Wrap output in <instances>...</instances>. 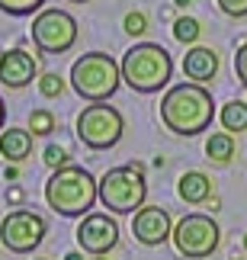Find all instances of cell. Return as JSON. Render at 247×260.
Returning <instances> with one entry per match:
<instances>
[{"label":"cell","mask_w":247,"mask_h":260,"mask_svg":"<svg viewBox=\"0 0 247 260\" xmlns=\"http://www.w3.org/2000/svg\"><path fill=\"white\" fill-rule=\"evenodd\" d=\"M219 225H215L212 215H202V212H190L183 215L173 228V244L186 260H202L209 257L215 247H219Z\"/></svg>","instance_id":"obj_7"},{"label":"cell","mask_w":247,"mask_h":260,"mask_svg":"<svg viewBox=\"0 0 247 260\" xmlns=\"http://www.w3.org/2000/svg\"><path fill=\"white\" fill-rule=\"evenodd\" d=\"M190 4H193V0H177V7H183V10L190 7Z\"/></svg>","instance_id":"obj_29"},{"label":"cell","mask_w":247,"mask_h":260,"mask_svg":"<svg viewBox=\"0 0 247 260\" xmlns=\"http://www.w3.org/2000/svg\"><path fill=\"white\" fill-rule=\"evenodd\" d=\"M125 32H128V36H142V32H148V16L138 13V10H135V13H128V16H125Z\"/></svg>","instance_id":"obj_22"},{"label":"cell","mask_w":247,"mask_h":260,"mask_svg":"<svg viewBox=\"0 0 247 260\" xmlns=\"http://www.w3.org/2000/svg\"><path fill=\"white\" fill-rule=\"evenodd\" d=\"M177 193H180L183 203L199 206V203H205V199L212 196V180L205 177L202 171H186L180 177V183H177Z\"/></svg>","instance_id":"obj_15"},{"label":"cell","mask_w":247,"mask_h":260,"mask_svg":"<svg viewBox=\"0 0 247 260\" xmlns=\"http://www.w3.org/2000/svg\"><path fill=\"white\" fill-rule=\"evenodd\" d=\"M64 260H84V257H81V254H77V251H71V254H67Z\"/></svg>","instance_id":"obj_28"},{"label":"cell","mask_w":247,"mask_h":260,"mask_svg":"<svg viewBox=\"0 0 247 260\" xmlns=\"http://www.w3.org/2000/svg\"><path fill=\"white\" fill-rule=\"evenodd\" d=\"M170 74H173L170 55H167V48L154 42L132 45L122 58V81L135 93H157L161 87H167Z\"/></svg>","instance_id":"obj_3"},{"label":"cell","mask_w":247,"mask_h":260,"mask_svg":"<svg viewBox=\"0 0 247 260\" xmlns=\"http://www.w3.org/2000/svg\"><path fill=\"white\" fill-rule=\"evenodd\" d=\"M42 4L45 0H0V10L10 13V16H29V13H36Z\"/></svg>","instance_id":"obj_20"},{"label":"cell","mask_w":247,"mask_h":260,"mask_svg":"<svg viewBox=\"0 0 247 260\" xmlns=\"http://www.w3.org/2000/svg\"><path fill=\"white\" fill-rule=\"evenodd\" d=\"M71 4H87V0H71Z\"/></svg>","instance_id":"obj_30"},{"label":"cell","mask_w":247,"mask_h":260,"mask_svg":"<svg viewBox=\"0 0 247 260\" xmlns=\"http://www.w3.org/2000/svg\"><path fill=\"white\" fill-rule=\"evenodd\" d=\"M215 71H219V55H215L212 48L196 45V48H190V52L183 55V74L190 77V81L205 84V81L215 77Z\"/></svg>","instance_id":"obj_13"},{"label":"cell","mask_w":247,"mask_h":260,"mask_svg":"<svg viewBox=\"0 0 247 260\" xmlns=\"http://www.w3.org/2000/svg\"><path fill=\"white\" fill-rule=\"evenodd\" d=\"M45 199L48 206L55 209L58 215H87L93 209V203L100 199V183L84 171V167H74V164H64L48 177L45 183Z\"/></svg>","instance_id":"obj_2"},{"label":"cell","mask_w":247,"mask_h":260,"mask_svg":"<svg viewBox=\"0 0 247 260\" xmlns=\"http://www.w3.org/2000/svg\"><path fill=\"white\" fill-rule=\"evenodd\" d=\"M61 90H64L61 74H42V77H39V93H42L45 100H55V96H61Z\"/></svg>","instance_id":"obj_21"},{"label":"cell","mask_w":247,"mask_h":260,"mask_svg":"<svg viewBox=\"0 0 247 260\" xmlns=\"http://www.w3.org/2000/svg\"><path fill=\"white\" fill-rule=\"evenodd\" d=\"M234 71H238V81L247 87V42L238 48V55H234Z\"/></svg>","instance_id":"obj_25"},{"label":"cell","mask_w":247,"mask_h":260,"mask_svg":"<svg viewBox=\"0 0 247 260\" xmlns=\"http://www.w3.org/2000/svg\"><path fill=\"white\" fill-rule=\"evenodd\" d=\"M39 77V64H36V58L23 52V48H10V52L0 55V81H4L7 87H26V84H32Z\"/></svg>","instance_id":"obj_12"},{"label":"cell","mask_w":247,"mask_h":260,"mask_svg":"<svg viewBox=\"0 0 247 260\" xmlns=\"http://www.w3.org/2000/svg\"><path fill=\"white\" fill-rule=\"evenodd\" d=\"M4 116H7V106H4V100H0V132H4Z\"/></svg>","instance_id":"obj_27"},{"label":"cell","mask_w":247,"mask_h":260,"mask_svg":"<svg viewBox=\"0 0 247 260\" xmlns=\"http://www.w3.org/2000/svg\"><path fill=\"white\" fill-rule=\"evenodd\" d=\"M45 238V218L29 212V209H16L0 222V241L13 254H29L42 244Z\"/></svg>","instance_id":"obj_9"},{"label":"cell","mask_w":247,"mask_h":260,"mask_svg":"<svg viewBox=\"0 0 247 260\" xmlns=\"http://www.w3.org/2000/svg\"><path fill=\"white\" fill-rule=\"evenodd\" d=\"M199 32H202V26L196 23L193 16H180L173 23V36H177V42H183V45H193L196 39H199Z\"/></svg>","instance_id":"obj_18"},{"label":"cell","mask_w":247,"mask_h":260,"mask_svg":"<svg viewBox=\"0 0 247 260\" xmlns=\"http://www.w3.org/2000/svg\"><path fill=\"white\" fill-rule=\"evenodd\" d=\"M42 161H45L48 167H55V171H58V167H64V164H67V151H64L61 145H48Z\"/></svg>","instance_id":"obj_23"},{"label":"cell","mask_w":247,"mask_h":260,"mask_svg":"<svg viewBox=\"0 0 247 260\" xmlns=\"http://www.w3.org/2000/svg\"><path fill=\"white\" fill-rule=\"evenodd\" d=\"M244 247H247V235H244Z\"/></svg>","instance_id":"obj_32"},{"label":"cell","mask_w":247,"mask_h":260,"mask_svg":"<svg viewBox=\"0 0 247 260\" xmlns=\"http://www.w3.org/2000/svg\"><path fill=\"white\" fill-rule=\"evenodd\" d=\"M148 183H145V167L142 164H125L106 171L100 180V203L116 215H128L145 206Z\"/></svg>","instance_id":"obj_5"},{"label":"cell","mask_w":247,"mask_h":260,"mask_svg":"<svg viewBox=\"0 0 247 260\" xmlns=\"http://www.w3.org/2000/svg\"><path fill=\"white\" fill-rule=\"evenodd\" d=\"M122 128H125V122H122L119 109L110 103H90L77 116V138L87 148H93V151L113 148L122 138Z\"/></svg>","instance_id":"obj_6"},{"label":"cell","mask_w":247,"mask_h":260,"mask_svg":"<svg viewBox=\"0 0 247 260\" xmlns=\"http://www.w3.org/2000/svg\"><path fill=\"white\" fill-rule=\"evenodd\" d=\"M29 151H32V132L29 128H7V132H0V154L7 157L10 164H19L26 161Z\"/></svg>","instance_id":"obj_14"},{"label":"cell","mask_w":247,"mask_h":260,"mask_svg":"<svg viewBox=\"0 0 247 260\" xmlns=\"http://www.w3.org/2000/svg\"><path fill=\"white\" fill-rule=\"evenodd\" d=\"M132 235H135L145 247L164 244L167 238L173 235V232H170V215H167V209H161V206H142V209L135 212Z\"/></svg>","instance_id":"obj_11"},{"label":"cell","mask_w":247,"mask_h":260,"mask_svg":"<svg viewBox=\"0 0 247 260\" xmlns=\"http://www.w3.org/2000/svg\"><path fill=\"white\" fill-rule=\"evenodd\" d=\"M219 119H222L225 132H244V128H247V103H244V100H231V103H225Z\"/></svg>","instance_id":"obj_16"},{"label":"cell","mask_w":247,"mask_h":260,"mask_svg":"<svg viewBox=\"0 0 247 260\" xmlns=\"http://www.w3.org/2000/svg\"><path fill=\"white\" fill-rule=\"evenodd\" d=\"M29 132L32 135H52L55 132V116L48 109H32L29 113Z\"/></svg>","instance_id":"obj_19"},{"label":"cell","mask_w":247,"mask_h":260,"mask_svg":"<svg viewBox=\"0 0 247 260\" xmlns=\"http://www.w3.org/2000/svg\"><path fill=\"white\" fill-rule=\"evenodd\" d=\"M93 260H106V257H103V254H100V257H93Z\"/></svg>","instance_id":"obj_31"},{"label":"cell","mask_w":247,"mask_h":260,"mask_svg":"<svg viewBox=\"0 0 247 260\" xmlns=\"http://www.w3.org/2000/svg\"><path fill=\"white\" fill-rule=\"evenodd\" d=\"M32 42L45 55H61L77 42V23L64 10H45L32 19Z\"/></svg>","instance_id":"obj_8"},{"label":"cell","mask_w":247,"mask_h":260,"mask_svg":"<svg viewBox=\"0 0 247 260\" xmlns=\"http://www.w3.org/2000/svg\"><path fill=\"white\" fill-rule=\"evenodd\" d=\"M7 199H10V203H19V199H23V189H19V186H10Z\"/></svg>","instance_id":"obj_26"},{"label":"cell","mask_w":247,"mask_h":260,"mask_svg":"<svg viewBox=\"0 0 247 260\" xmlns=\"http://www.w3.org/2000/svg\"><path fill=\"white\" fill-rule=\"evenodd\" d=\"M122 84V64H116L113 55L106 52H90L81 55L71 64V87L77 96L90 100V103H106Z\"/></svg>","instance_id":"obj_4"},{"label":"cell","mask_w":247,"mask_h":260,"mask_svg":"<svg viewBox=\"0 0 247 260\" xmlns=\"http://www.w3.org/2000/svg\"><path fill=\"white\" fill-rule=\"evenodd\" d=\"M212 116H215V103L202 84H177L161 100V122L173 135H186V138L199 135L212 125Z\"/></svg>","instance_id":"obj_1"},{"label":"cell","mask_w":247,"mask_h":260,"mask_svg":"<svg viewBox=\"0 0 247 260\" xmlns=\"http://www.w3.org/2000/svg\"><path fill=\"white\" fill-rule=\"evenodd\" d=\"M77 244H81L87 254H93V257L110 254L113 247L119 244V225H116L110 215H103V212L84 215V222L77 225Z\"/></svg>","instance_id":"obj_10"},{"label":"cell","mask_w":247,"mask_h":260,"mask_svg":"<svg viewBox=\"0 0 247 260\" xmlns=\"http://www.w3.org/2000/svg\"><path fill=\"white\" fill-rule=\"evenodd\" d=\"M219 7H222V13H228L234 19L247 16V0H219Z\"/></svg>","instance_id":"obj_24"},{"label":"cell","mask_w":247,"mask_h":260,"mask_svg":"<svg viewBox=\"0 0 247 260\" xmlns=\"http://www.w3.org/2000/svg\"><path fill=\"white\" fill-rule=\"evenodd\" d=\"M205 154H209V161H215V164H228L234 157V138H231V132L212 135L209 142H205Z\"/></svg>","instance_id":"obj_17"}]
</instances>
